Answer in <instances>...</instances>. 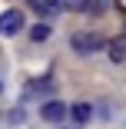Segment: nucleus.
I'll return each mask as SVG.
<instances>
[{
  "label": "nucleus",
  "mask_w": 126,
  "mask_h": 129,
  "mask_svg": "<svg viewBox=\"0 0 126 129\" xmlns=\"http://www.w3.org/2000/svg\"><path fill=\"white\" fill-rule=\"evenodd\" d=\"M73 50L77 53H96L99 46H106V40L99 37V33H93V30H80V33H73Z\"/></svg>",
  "instance_id": "nucleus-1"
},
{
  "label": "nucleus",
  "mask_w": 126,
  "mask_h": 129,
  "mask_svg": "<svg viewBox=\"0 0 126 129\" xmlns=\"http://www.w3.org/2000/svg\"><path fill=\"white\" fill-rule=\"evenodd\" d=\"M23 30V13L20 10H7V13H0V33L4 37H13Z\"/></svg>",
  "instance_id": "nucleus-2"
},
{
  "label": "nucleus",
  "mask_w": 126,
  "mask_h": 129,
  "mask_svg": "<svg viewBox=\"0 0 126 129\" xmlns=\"http://www.w3.org/2000/svg\"><path fill=\"white\" fill-rule=\"evenodd\" d=\"M27 7L37 10V13H43V17H50V13L66 10V0H27Z\"/></svg>",
  "instance_id": "nucleus-3"
},
{
  "label": "nucleus",
  "mask_w": 126,
  "mask_h": 129,
  "mask_svg": "<svg viewBox=\"0 0 126 129\" xmlns=\"http://www.w3.org/2000/svg\"><path fill=\"white\" fill-rule=\"evenodd\" d=\"M70 10H86V13H103L110 7V0H66Z\"/></svg>",
  "instance_id": "nucleus-4"
},
{
  "label": "nucleus",
  "mask_w": 126,
  "mask_h": 129,
  "mask_svg": "<svg viewBox=\"0 0 126 129\" xmlns=\"http://www.w3.org/2000/svg\"><path fill=\"white\" fill-rule=\"evenodd\" d=\"M66 113H70V109L63 106L60 99H53V103H43V109H40V116H43L46 122H60V119H63Z\"/></svg>",
  "instance_id": "nucleus-5"
},
{
  "label": "nucleus",
  "mask_w": 126,
  "mask_h": 129,
  "mask_svg": "<svg viewBox=\"0 0 126 129\" xmlns=\"http://www.w3.org/2000/svg\"><path fill=\"white\" fill-rule=\"evenodd\" d=\"M106 53H110L113 63H123V60H126V33H119V37H113V40L106 43Z\"/></svg>",
  "instance_id": "nucleus-6"
},
{
  "label": "nucleus",
  "mask_w": 126,
  "mask_h": 129,
  "mask_svg": "<svg viewBox=\"0 0 126 129\" xmlns=\"http://www.w3.org/2000/svg\"><path fill=\"white\" fill-rule=\"evenodd\" d=\"M70 113H73V119H77V122H86V119H90V113H93V109H90V106H86V103H77V106H73V109H70Z\"/></svg>",
  "instance_id": "nucleus-7"
},
{
  "label": "nucleus",
  "mask_w": 126,
  "mask_h": 129,
  "mask_svg": "<svg viewBox=\"0 0 126 129\" xmlns=\"http://www.w3.org/2000/svg\"><path fill=\"white\" fill-rule=\"evenodd\" d=\"M50 37V27L46 23H37V27H30V40H37V43H43Z\"/></svg>",
  "instance_id": "nucleus-8"
},
{
  "label": "nucleus",
  "mask_w": 126,
  "mask_h": 129,
  "mask_svg": "<svg viewBox=\"0 0 126 129\" xmlns=\"http://www.w3.org/2000/svg\"><path fill=\"white\" fill-rule=\"evenodd\" d=\"M0 89H4V86H0Z\"/></svg>",
  "instance_id": "nucleus-9"
}]
</instances>
